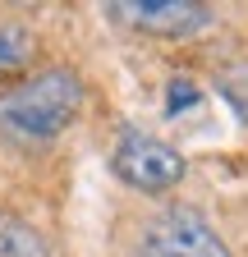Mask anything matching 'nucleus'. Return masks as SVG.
<instances>
[{"instance_id":"1","label":"nucleus","mask_w":248,"mask_h":257,"mask_svg":"<svg viewBox=\"0 0 248 257\" xmlns=\"http://www.w3.org/2000/svg\"><path fill=\"white\" fill-rule=\"evenodd\" d=\"M78 110H83V78L69 64L28 74L0 92V138L51 143L78 119Z\"/></svg>"},{"instance_id":"2","label":"nucleus","mask_w":248,"mask_h":257,"mask_svg":"<svg viewBox=\"0 0 248 257\" xmlns=\"http://www.w3.org/2000/svg\"><path fill=\"white\" fill-rule=\"evenodd\" d=\"M129 257H230V248L221 243V234L211 230V220L202 211L166 207L143 225Z\"/></svg>"},{"instance_id":"3","label":"nucleus","mask_w":248,"mask_h":257,"mask_svg":"<svg viewBox=\"0 0 248 257\" xmlns=\"http://www.w3.org/2000/svg\"><path fill=\"white\" fill-rule=\"evenodd\" d=\"M110 170L129 184V188H143V193H166L184 179V156L152 138V134H138V128H129V134H119L115 152H110Z\"/></svg>"},{"instance_id":"4","label":"nucleus","mask_w":248,"mask_h":257,"mask_svg":"<svg viewBox=\"0 0 248 257\" xmlns=\"http://www.w3.org/2000/svg\"><path fill=\"white\" fill-rule=\"evenodd\" d=\"M110 19L147 37H189L211 23V10L202 0H119L110 5Z\"/></svg>"},{"instance_id":"5","label":"nucleus","mask_w":248,"mask_h":257,"mask_svg":"<svg viewBox=\"0 0 248 257\" xmlns=\"http://www.w3.org/2000/svg\"><path fill=\"white\" fill-rule=\"evenodd\" d=\"M37 60V32L28 23L0 19V78H19Z\"/></svg>"},{"instance_id":"6","label":"nucleus","mask_w":248,"mask_h":257,"mask_svg":"<svg viewBox=\"0 0 248 257\" xmlns=\"http://www.w3.org/2000/svg\"><path fill=\"white\" fill-rule=\"evenodd\" d=\"M0 257H51V248H46L37 225H28L23 216L0 211Z\"/></svg>"},{"instance_id":"7","label":"nucleus","mask_w":248,"mask_h":257,"mask_svg":"<svg viewBox=\"0 0 248 257\" xmlns=\"http://www.w3.org/2000/svg\"><path fill=\"white\" fill-rule=\"evenodd\" d=\"M166 96H170V106H166V110H170V115H179V110H189V106L198 101V87L179 78V83H170V87H166Z\"/></svg>"}]
</instances>
